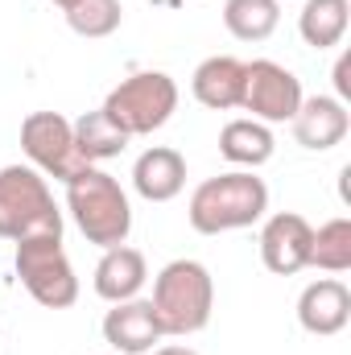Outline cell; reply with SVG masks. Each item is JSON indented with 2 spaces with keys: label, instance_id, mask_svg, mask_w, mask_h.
<instances>
[{
  "label": "cell",
  "instance_id": "cell-2",
  "mask_svg": "<svg viewBox=\"0 0 351 355\" xmlns=\"http://www.w3.org/2000/svg\"><path fill=\"white\" fill-rule=\"evenodd\" d=\"M67 211H71L75 227L87 236V244H95V248L128 244L132 207L112 174H103L95 166H83L79 174H71L67 178Z\"/></svg>",
  "mask_w": 351,
  "mask_h": 355
},
{
  "label": "cell",
  "instance_id": "cell-8",
  "mask_svg": "<svg viewBox=\"0 0 351 355\" xmlns=\"http://www.w3.org/2000/svg\"><path fill=\"white\" fill-rule=\"evenodd\" d=\"M302 83L293 71H285L273 58L244 62V112H252V120L261 124H285L293 120V112L302 107Z\"/></svg>",
  "mask_w": 351,
  "mask_h": 355
},
{
  "label": "cell",
  "instance_id": "cell-19",
  "mask_svg": "<svg viewBox=\"0 0 351 355\" xmlns=\"http://www.w3.org/2000/svg\"><path fill=\"white\" fill-rule=\"evenodd\" d=\"M281 21V0H228L223 25L236 42H264Z\"/></svg>",
  "mask_w": 351,
  "mask_h": 355
},
{
  "label": "cell",
  "instance_id": "cell-24",
  "mask_svg": "<svg viewBox=\"0 0 351 355\" xmlns=\"http://www.w3.org/2000/svg\"><path fill=\"white\" fill-rule=\"evenodd\" d=\"M54 4H58V8H62V12H67V8H75V4H79V0H54Z\"/></svg>",
  "mask_w": 351,
  "mask_h": 355
},
{
  "label": "cell",
  "instance_id": "cell-22",
  "mask_svg": "<svg viewBox=\"0 0 351 355\" xmlns=\"http://www.w3.org/2000/svg\"><path fill=\"white\" fill-rule=\"evenodd\" d=\"M335 91H339V95H335L339 103L351 99V54H343V58L335 62Z\"/></svg>",
  "mask_w": 351,
  "mask_h": 355
},
{
  "label": "cell",
  "instance_id": "cell-3",
  "mask_svg": "<svg viewBox=\"0 0 351 355\" xmlns=\"http://www.w3.org/2000/svg\"><path fill=\"white\" fill-rule=\"evenodd\" d=\"M162 335H198L215 310V281L198 261H170L153 281L149 297Z\"/></svg>",
  "mask_w": 351,
  "mask_h": 355
},
{
  "label": "cell",
  "instance_id": "cell-14",
  "mask_svg": "<svg viewBox=\"0 0 351 355\" xmlns=\"http://www.w3.org/2000/svg\"><path fill=\"white\" fill-rule=\"evenodd\" d=\"M132 186L149 202H170V198L182 194V186H186V157L178 149H170V145L145 149L137 157V166H132Z\"/></svg>",
  "mask_w": 351,
  "mask_h": 355
},
{
  "label": "cell",
  "instance_id": "cell-15",
  "mask_svg": "<svg viewBox=\"0 0 351 355\" xmlns=\"http://www.w3.org/2000/svg\"><path fill=\"white\" fill-rule=\"evenodd\" d=\"M149 277V265H145V252L128 248V244H116V248H103L99 265H95V293L103 302H128L141 293Z\"/></svg>",
  "mask_w": 351,
  "mask_h": 355
},
{
  "label": "cell",
  "instance_id": "cell-21",
  "mask_svg": "<svg viewBox=\"0 0 351 355\" xmlns=\"http://www.w3.org/2000/svg\"><path fill=\"white\" fill-rule=\"evenodd\" d=\"M120 21H124L120 0H79L75 8H67V25L79 37H108L120 29Z\"/></svg>",
  "mask_w": 351,
  "mask_h": 355
},
{
  "label": "cell",
  "instance_id": "cell-16",
  "mask_svg": "<svg viewBox=\"0 0 351 355\" xmlns=\"http://www.w3.org/2000/svg\"><path fill=\"white\" fill-rule=\"evenodd\" d=\"M277 141H273V128L261 120H228L223 132H219V153L232 162V166H244V170H257L273 157Z\"/></svg>",
  "mask_w": 351,
  "mask_h": 355
},
{
  "label": "cell",
  "instance_id": "cell-1",
  "mask_svg": "<svg viewBox=\"0 0 351 355\" xmlns=\"http://www.w3.org/2000/svg\"><path fill=\"white\" fill-rule=\"evenodd\" d=\"M268 211V186L252 170H232V174L207 178L190 194V227L198 236H219V232H240L264 219Z\"/></svg>",
  "mask_w": 351,
  "mask_h": 355
},
{
  "label": "cell",
  "instance_id": "cell-10",
  "mask_svg": "<svg viewBox=\"0 0 351 355\" xmlns=\"http://www.w3.org/2000/svg\"><path fill=\"white\" fill-rule=\"evenodd\" d=\"M289 124H293V141L302 149L327 153V149L343 145L351 116H348V103H339L335 95H310V99H302V107L293 112Z\"/></svg>",
  "mask_w": 351,
  "mask_h": 355
},
{
  "label": "cell",
  "instance_id": "cell-20",
  "mask_svg": "<svg viewBox=\"0 0 351 355\" xmlns=\"http://www.w3.org/2000/svg\"><path fill=\"white\" fill-rule=\"evenodd\" d=\"M310 265L323 272H348L351 268V219H331L314 232L310 244Z\"/></svg>",
  "mask_w": 351,
  "mask_h": 355
},
{
  "label": "cell",
  "instance_id": "cell-13",
  "mask_svg": "<svg viewBox=\"0 0 351 355\" xmlns=\"http://www.w3.org/2000/svg\"><path fill=\"white\" fill-rule=\"evenodd\" d=\"M190 91L203 107L211 112H232L244 103V62L232 58V54H215V58H203L194 67V79Z\"/></svg>",
  "mask_w": 351,
  "mask_h": 355
},
{
  "label": "cell",
  "instance_id": "cell-18",
  "mask_svg": "<svg viewBox=\"0 0 351 355\" xmlns=\"http://www.w3.org/2000/svg\"><path fill=\"white\" fill-rule=\"evenodd\" d=\"M71 132H75V153L95 166V162H108V157H120V149L128 145V137L103 116V112H83L79 120H71Z\"/></svg>",
  "mask_w": 351,
  "mask_h": 355
},
{
  "label": "cell",
  "instance_id": "cell-4",
  "mask_svg": "<svg viewBox=\"0 0 351 355\" xmlns=\"http://www.w3.org/2000/svg\"><path fill=\"white\" fill-rule=\"evenodd\" d=\"M128 141L132 137H149L162 124H170V116L178 112V83L166 71H137L124 83L108 91L103 107H99Z\"/></svg>",
  "mask_w": 351,
  "mask_h": 355
},
{
  "label": "cell",
  "instance_id": "cell-11",
  "mask_svg": "<svg viewBox=\"0 0 351 355\" xmlns=\"http://www.w3.org/2000/svg\"><path fill=\"white\" fill-rule=\"evenodd\" d=\"M298 322L310 335H339L351 322V289L335 277L310 281L298 297Z\"/></svg>",
  "mask_w": 351,
  "mask_h": 355
},
{
  "label": "cell",
  "instance_id": "cell-7",
  "mask_svg": "<svg viewBox=\"0 0 351 355\" xmlns=\"http://www.w3.org/2000/svg\"><path fill=\"white\" fill-rule=\"evenodd\" d=\"M21 149L37 174L62 178V182L87 166L75 153V132H71V120L62 112H29L21 124Z\"/></svg>",
  "mask_w": 351,
  "mask_h": 355
},
{
  "label": "cell",
  "instance_id": "cell-17",
  "mask_svg": "<svg viewBox=\"0 0 351 355\" xmlns=\"http://www.w3.org/2000/svg\"><path fill=\"white\" fill-rule=\"evenodd\" d=\"M351 25V4L348 0H306L302 12H298V29H302V42L314 46V50H331L343 42Z\"/></svg>",
  "mask_w": 351,
  "mask_h": 355
},
{
  "label": "cell",
  "instance_id": "cell-9",
  "mask_svg": "<svg viewBox=\"0 0 351 355\" xmlns=\"http://www.w3.org/2000/svg\"><path fill=\"white\" fill-rule=\"evenodd\" d=\"M310 244H314V227L298 211H277L261 227V261L277 277H293L310 265Z\"/></svg>",
  "mask_w": 351,
  "mask_h": 355
},
{
  "label": "cell",
  "instance_id": "cell-12",
  "mask_svg": "<svg viewBox=\"0 0 351 355\" xmlns=\"http://www.w3.org/2000/svg\"><path fill=\"white\" fill-rule=\"evenodd\" d=\"M103 339L116 347L120 355H145L153 352V343L162 339V327H157V314L149 302L141 297H128V302H116L103 318Z\"/></svg>",
  "mask_w": 351,
  "mask_h": 355
},
{
  "label": "cell",
  "instance_id": "cell-6",
  "mask_svg": "<svg viewBox=\"0 0 351 355\" xmlns=\"http://www.w3.org/2000/svg\"><path fill=\"white\" fill-rule=\"evenodd\" d=\"M17 277L29 297L46 310H71L79 302V277L62 248V232L17 240Z\"/></svg>",
  "mask_w": 351,
  "mask_h": 355
},
{
  "label": "cell",
  "instance_id": "cell-23",
  "mask_svg": "<svg viewBox=\"0 0 351 355\" xmlns=\"http://www.w3.org/2000/svg\"><path fill=\"white\" fill-rule=\"evenodd\" d=\"M153 355H198V352H190V347H182V343H170V347H157Z\"/></svg>",
  "mask_w": 351,
  "mask_h": 355
},
{
  "label": "cell",
  "instance_id": "cell-5",
  "mask_svg": "<svg viewBox=\"0 0 351 355\" xmlns=\"http://www.w3.org/2000/svg\"><path fill=\"white\" fill-rule=\"evenodd\" d=\"M62 232V211L46 186V174L33 166H4L0 170V240H25Z\"/></svg>",
  "mask_w": 351,
  "mask_h": 355
}]
</instances>
